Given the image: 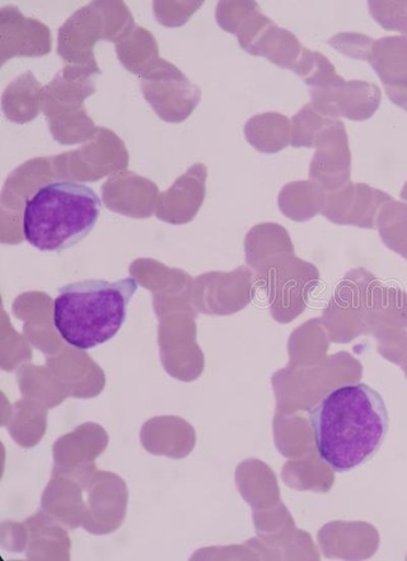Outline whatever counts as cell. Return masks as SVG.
Here are the masks:
<instances>
[{"label":"cell","instance_id":"1","mask_svg":"<svg viewBox=\"0 0 407 561\" xmlns=\"http://www.w3.org/2000/svg\"><path fill=\"white\" fill-rule=\"evenodd\" d=\"M309 416L321 461L339 473L371 461L389 427L385 400L364 383L334 389Z\"/></svg>","mask_w":407,"mask_h":561},{"label":"cell","instance_id":"2","mask_svg":"<svg viewBox=\"0 0 407 561\" xmlns=\"http://www.w3.org/2000/svg\"><path fill=\"white\" fill-rule=\"evenodd\" d=\"M136 278L88 279L61 287L54 301V325L69 346L88 351L112 341L127 321Z\"/></svg>","mask_w":407,"mask_h":561},{"label":"cell","instance_id":"3","mask_svg":"<svg viewBox=\"0 0 407 561\" xmlns=\"http://www.w3.org/2000/svg\"><path fill=\"white\" fill-rule=\"evenodd\" d=\"M101 209L98 194L88 185L68 181L46 184L26 202L23 236L37 251H67L96 228Z\"/></svg>","mask_w":407,"mask_h":561},{"label":"cell","instance_id":"4","mask_svg":"<svg viewBox=\"0 0 407 561\" xmlns=\"http://www.w3.org/2000/svg\"><path fill=\"white\" fill-rule=\"evenodd\" d=\"M311 104L328 119L347 118L362 122L372 118L381 104L377 85L363 81H346L311 89Z\"/></svg>","mask_w":407,"mask_h":561},{"label":"cell","instance_id":"5","mask_svg":"<svg viewBox=\"0 0 407 561\" xmlns=\"http://www.w3.org/2000/svg\"><path fill=\"white\" fill-rule=\"evenodd\" d=\"M367 60L386 88L402 82L407 77V36L374 41Z\"/></svg>","mask_w":407,"mask_h":561},{"label":"cell","instance_id":"6","mask_svg":"<svg viewBox=\"0 0 407 561\" xmlns=\"http://www.w3.org/2000/svg\"><path fill=\"white\" fill-rule=\"evenodd\" d=\"M295 73L302 78L305 84L310 85V89L327 88L342 78L324 54L309 49L305 51L301 65L295 69Z\"/></svg>","mask_w":407,"mask_h":561},{"label":"cell","instance_id":"7","mask_svg":"<svg viewBox=\"0 0 407 561\" xmlns=\"http://www.w3.org/2000/svg\"><path fill=\"white\" fill-rule=\"evenodd\" d=\"M334 119L319 114L312 104L294 116L295 146H310Z\"/></svg>","mask_w":407,"mask_h":561},{"label":"cell","instance_id":"8","mask_svg":"<svg viewBox=\"0 0 407 561\" xmlns=\"http://www.w3.org/2000/svg\"><path fill=\"white\" fill-rule=\"evenodd\" d=\"M373 19L383 28L407 36V2H370Z\"/></svg>","mask_w":407,"mask_h":561},{"label":"cell","instance_id":"9","mask_svg":"<svg viewBox=\"0 0 407 561\" xmlns=\"http://www.w3.org/2000/svg\"><path fill=\"white\" fill-rule=\"evenodd\" d=\"M374 41L359 34L344 33L328 38V45L348 58L367 60Z\"/></svg>","mask_w":407,"mask_h":561},{"label":"cell","instance_id":"10","mask_svg":"<svg viewBox=\"0 0 407 561\" xmlns=\"http://www.w3.org/2000/svg\"><path fill=\"white\" fill-rule=\"evenodd\" d=\"M386 93L394 104L407 112V77L402 82L388 85Z\"/></svg>","mask_w":407,"mask_h":561}]
</instances>
